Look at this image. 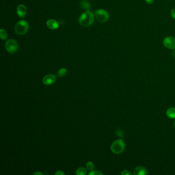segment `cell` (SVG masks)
<instances>
[{"mask_svg": "<svg viewBox=\"0 0 175 175\" xmlns=\"http://www.w3.org/2000/svg\"><path fill=\"white\" fill-rule=\"evenodd\" d=\"M95 20V16L91 11H86L80 15L79 22L80 25L84 27H89L93 24Z\"/></svg>", "mask_w": 175, "mask_h": 175, "instance_id": "6da1fadb", "label": "cell"}, {"mask_svg": "<svg viewBox=\"0 0 175 175\" xmlns=\"http://www.w3.org/2000/svg\"><path fill=\"white\" fill-rule=\"evenodd\" d=\"M125 149V144L122 139L115 141L111 145L110 149L113 153L120 154L122 153Z\"/></svg>", "mask_w": 175, "mask_h": 175, "instance_id": "7a4b0ae2", "label": "cell"}, {"mask_svg": "<svg viewBox=\"0 0 175 175\" xmlns=\"http://www.w3.org/2000/svg\"><path fill=\"white\" fill-rule=\"evenodd\" d=\"M29 25L25 20H20L16 23L15 27V33L19 35H25L28 31Z\"/></svg>", "mask_w": 175, "mask_h": 175, "instance_id": "3957f363", "label": "cell"}, {"mask_svg": "<svg viewBox=\"0 0 175 175\" xmlns=\"http://www.w3.org/2000/svg\"><path fill=\"white\" fill-rule=\"evenodd\" d=\"M95 16L98 21L102 23L107 22L109 17L108 12L103 9H100L96 10L95 13Z\"/></svg>", "mask_w": 175, "mask_h": 175, "instance_id": "277c9868", "label": "cell"}, {"mask_svg": "<svg viewBox=\"0 0 175 175\" xmlns=\"http://www.w3.org/2000/svg\"><path fill=\"white\" fill-rule=\"evenodd\" d=\"M5 48L7 51L10 54H15L17 52L19 46L17 42L14 39H10L6 41Z\"/></svg>", "mask_w": 175, "mask_h": 175, "instance_id": "5b68a950", "label": "cell"}, {"mask_svg": "<svg viewBox=\"0 0 175 175\" xmlns=\"http://www.w3.org/2000/svg\"><path fill=\"white\" fill-rule=\"evenodd\" d=\"M163 44L165 47L170 50L175 48V38L173 37H167L164 39Z\"/></svg>", "mask_w": 175, "mask_h": 175, "instance_id": "8992f818", "label": "cell"}, {"mask_svg": "<svg viewBox=\"0 0 175 175\" xmlns=\"http://www.w3.org/2000/svg\"><path fill=\"white\" fill-rule=\"evenodd\" d=\"M56 77L54 74H48L43 79V83L46 85H50L54 84L56 81Z\"/></svg>", "mask_w": 175, "mask_h": 175, "instance_id": "52a82bcc", "label": "cell"}, {"mask_svg": "<svg viewBox=\"0 0 175 175\" xmlns=\"http://www.w3.org/2000/svg\"><path fill=\"white\" fill-rule=\"evenodd\" d=\"M46 25L48 28L52 29V30H55L59 27V23L56 20L50 19L48 20L46 22Z\"/></svg>", "mask_w": 175, "mask_h": 175, "instance_id": "ba28073f", "label": "cell"}, {"mask_svg": "<svg viewBox=\"0 0 175 175\" xmlns=\"http://www.w3.org/2000/svg\"><path fill=\"white\" fill-rule=\"evenodd\" d=\"M17 15L21 18H23L25 17L27 13V9L25 5L23 4L19 5L17 9Z\"/></svg>", "mask_w": 175, "mask_h": 175, "instance_id": "9c48e42d", "label": "cell"}, {"mask_svg": "<svg viewBox=\"0 0 175 175\" xmlns=\"http://www.w3.org/2000/svg\"><path fill=\"white\" fill-rule=\"evenodd\" d=\"M147 174V170L144 167H138L134 169L135 175H145Z\"/></svg>", "mask_w": 175, "mask_h": 175, "instance_id": "30bf717a", "label": "cell"}, {"mask_svg": "<svg viewBox=\"0 0 175 175\" xmlns=\"http://www.w3.org/2000/svg\"><path fill=\"white\" fill-rule=\"evenodd\" d=\"M80 6L81 8L86 11L89 10L91 7L90 3L87 0H82L80 2Z\"/></svg>", "mask_w": 175, "mask_h": 175, "instance_id": "8fae6325", "label": "cell"}, {"mask_svg": "<svg viewBox=\"0 0 175 175\" xmlns=\"http://www.w3.org/2000/svg\"><path fill=\"white\" fill-rule=\"evenodd\" d=\"M167 116L171 118V119H175V107H171L169 108L167 110Z\"/></svg>", "mask_w": 175, "mask_h": 175, "instance_id": "7c38bea8", "label": "cell"}, {"mask_svg": "<svg viewBox=\"0 0 175 175\" xmlns=\"http://www.w3.org/2000/svg\"><path fill=\"white\" fill-rule=\"evenodd\" d=\"M87 172V171L86 169L83 167H80L76 170V174L77 175H85L86 174Z\"/></svg>", "mask_w": 175, "mask_h": 175, "instance_id": "4fadbf2b", "label": "cell"}, {"mask_svg": "<svg viewBox=\"0 0 175 175\" xmlns=\"http://www.w3.org/2000/svg\"><path fill=\"white\" fill-rule=\"evenodd\" d=\"M0 37H1V39L3 40L7 39V37H8V35H7L6 31L5 29H1V30H0Z\"/></svg>", "mask_w": 175, "mask_h": 175, "instance_id": "5bb4252c", "label": "cell"}, {"mask_svg": "<svg viewBox=\"0 0 175 175\" xmlns=\"http://www.w3.org/2000/svg\"><path fill=\"white\" fill-rule=\"evenodd\" d=\"M67 70L65 68H61L58 71V75L60 77H63L66 75Z\"/></svg>", "mask_w": 175, "mask_h": 175, "instance_id": "9a60e30c", "label": "cell"}, {"mask_svg": "<svg viewBox=\"0 0 175 175\" xmlns=\"http://www.w3.org/2000/svg\"><path fill=\"white\" fill-rule=\"evenodd\" d=\"M86 167L89 171H93L95 167V165L92 161H89L86 164Z\"/></svg>", "mask_w": 175, "mask_h": 175, "instance_id": "2e32d148", "label": "cell"}, {"mask_svg": "<svg viewBox=\"0 0 175 175\" xmlns=\"http://www.w3.org/2000/svg\"><path fill=\"white\" fill-rule=\"evenodd\" d=\"M103 174L100 171H97V170H93V171H90L89 173V175H102Z\"/></svg>", "mask_w": 175, "mask_h": 175, "instance_id": "e0dca14e", "label": "cell"}, {"mask_svg": "<svg viewBox=\"0 0 175 175\" xmlns=\"http://www.w3.org/2000/svg\"><path fill=\"white\" fill-rule=\"evenodd\" d=\"M121 175H132V173L128 170H124L121 173Z\"/></svg>", "mask_w": 175, "mask_h": 175, "instance_id": "ac0fdd59", "label": "cell"}, {"mask_svg": "<svg viewBox=\"0 0 175 175\" xmlns=\"http://www.w3.org/2000/svg\"><path fill=\"white\" fill-rule=\"evenodd\" d=\"M171 15L172 17L175 19V7L172 9V10H171Z\"/></svg>", "mask_w": 175, "mask_h": 175, "instance_id": "d6986e66", "label": "cell"}, {"mask_svg": "<svg viewBox=\"0 0 175 175\" xmlns=\"http://www.w3.org/2000/svg\"><path fill=\"white\" fill-rule=\"evenodd\" d=\"M55 175H64L65 173L63 172V171H58L56 172V173L54 174Z\"/></svg>", "mask_w": 175, "mask_h": 175, "instance_id": "ffe728a7", "label": "cell"}, {"mask_svg": "<svg viewBox=\"0 0 175 175\" xmlns=\"http://www.w3.org/2000/svg\"><path fill=\"white\" fill-rule=\"evenodd\" d=\"M117 135H118L119 137H122V132L121 130H117L116 132Z\"/></svg>", "mask_w": 175, "mask_h": 175, "instance_id": "44dd1931", "label": "cell"}, {"mask_svg": "<svg viewBox=\"0 0 175 175\" xmlns=\"http://www.w3.org/2000/svg\"><path fill=\"white\" fill-rule=\"evenodd\" d=\"M145 2L147 3V4H151L152 3H153L154 2V0H145Z\"/></svg>", "mask_w": 175, "mask_h": 175, "instance_id": "7402d4cb", "label": "cell"}, {"mask_svg": "<svg viewBox=\"0 0 175 175\" xmlns=\"http://www.w3.org/2000/svg\"><path fill=\"white\" fill-rule=\"evenodd\" d=\"M33 175H43V174L42 173H41L40 172H36V173H33Z\"/></svg>", "mask_w": 175, "mask_h": 175, "instance_id": "603a6c76", "label": "cell"}, {"mask_svg": "<svg viewBox=\"0 0 175 175\" xmlns=\"http://www.w3.org/2000/svg\"><path fill=\"white\" fill-rule=\"evenodd\" d=\"M172 54H173V56L174 58H175V50H174L172 52Z\"/></svg>", "mask_w": 175, "mask_h": 175, "instance_id": "cb8c5ba5", "label": "cell"}, {"mask_svg": "<svg viewBox=\"0 0 175 175\" xmlns=\"http://www.w3.org/2000/svg\"><path fill=\"white\" fill-rule=\"evenodd\" d=\"M174 125H175V122H174Z\"/></svg>", "mask_w": 175, "mask_h": 175, "instance_id": "d4e9b609", "label": "cell"}]
</instances>
